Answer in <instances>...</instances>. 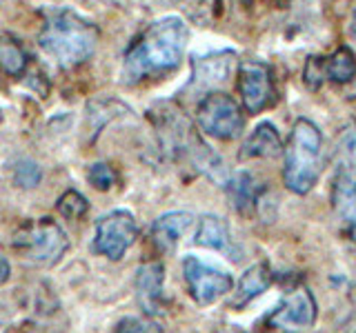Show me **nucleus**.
I'll use <instances>...</instances> for the list:
<instances>
[{
  "instance_id": "obj_1",
  "label": "nucleus",
  "mask_w": 356,
  "mask_h": 333,
  "mask_svg": "<svg viewBox=\"0 0 356 333\" xmlns=\"http://www.w3.org/2000/svg\"><path fill=\"white\" fill-rule=\"evenodd\" d=\"M189 42V27L181 16H165L143 29L127 47L120 78L125 85H138L147 78L165 76L183 62Z\"/></svg>"
},
{
  "instance_id": "obj_2",
  "label": "nucleus",
  "mask_w": 356,
  "mask_h": 333,
  "mask_svg": "<svg viewBox=\"0 0 356 333\" xmlns=\"http://www.w3.org/2000/svg\"><path fill=\"white\" fill-rule=\"evenodd\" d=\"M38 42L56 65L76 67L96 51L98 27L74 9H49L44 11V25Z\"/></svg>"
},
{
  "instance_id": "obj_3",
  "label": "nucleus",
  "mask_w": 356,
  "mask_h": 333,
  "mask_svg": "<svg viewBox=\"0 0 356 333\" xmlns=\"http://www.w3.org/2000/svg\"><path fill=\"white\" fill-rule=\"evenodd\" d=\"M285 166L283 182L292 194L305 196L318 182L323 169V133L318 125L307 118H298L289 131V140L283 149Z\"/></svg>"
},
{
  "instance_id": "obj_4",
  "label": "nucleus",
  "mask_w": 356,
  "mask_h": 333,
  "mask_svg": "<svg viewBox=\"0 0 356 333\" xmlns=\"http://www.w3.org/2000/svg\"><path fill=\"white\" fill-rule=\"evenodd\" d=\"M14 251L33 264L51 266L58 262L70 249V238H67L65 229L51 218H38L25 222L18 231L14 240H11Z\"/></svg>"
},
{
  "instance_id": "obj_5",
  "label": "nucleus",
  "mask_w": 356,
  "mask_h": 333,
  "mask_svg": "<svg viewBox=\"0 0 356 333\" xmlns=\"http://www.w3.org/2000/svg\"><path fill=\"white\" fill-rule=\"evenodd\" d=\"M196 122L207 136L234 140L243 133L245 118L238 103L222 92H209L196 107Z\"/></svg>"
},
{
  "instance_id": "obj_6",
  "label": "nucleus",
  "mask_w": 356,
  "mask_h": 333,
  "mask_svg": "<svg viewBox=\"0 0 356 333\" xmlns=\"http://www.w3.org/2000/svg\"><path fill=\"white\" fill-rule=\"evenodd\" d=\"M136 238L138 225L134 214L127 209H116L96 222L92 251L98 255H105L107 260H120Z\"/></svg>"
},
{
  "instance_id": "obj_7",
  "label": "nucleus",
  "mask_w": 356,
  "mask_h": 333,
  "mask_svg": "<svg viewBox=\"0 0 356 333\" xmlns=\"http://www.w3.org/2000/svg\"><path fill=\"white\" fill-rule=\"evenodd\" d=\"M183 278L189 296L200 307L214 305L216 300L225 298L234 289V278L227 271L196 258V255H187L183 260Z\"/></svg>"
},
{
  "instance_id": "obj_8",
  "label": "nucleus",
  "mask_w": 356,
  "mask_h": 333,
  "mask_svg": "<svg viewBox=\"0 0 356 333\" xmlns=\"http://www.w3.org/2000/svg\"><path fill=\"white\" fill-rule=\"evenodd\" d=\"M238 92L250 114H261L276 100V87L270 65L263 60H243L238 67Z\"/></svg>"
},
{
  "instance_id": "obj_9",
  "label": "nucleus",
  "mask_w": 356,
  "mask_h": 333,
  "mask_svg": "<svg viewBox=\"0 0 356 333\" xmlns=\"http://www.w3.org/2000/svg\"><path fill=\"white\" fill-rule=\"evenodd\" d=\"M318 316L316 300L307 287H296L283 296L276 309L267 316V325L281 331H300L314 327Z\"/></svg>"
},
{
  "instance_id": "obj_10",
  "label": "nucleus",
  "mask_w": 356,
  "mask_h": 333,
  "mask_svg": "<svg viewBox=\"0 0 356 333\" xmlns=\"http://www.w3.org/2000/svg\"><path fill=\"white\" fill-rule=\"evenodd\" d=\"M345 142H348V149H343L345 162H341L334 173L332 207L348 236L356 242V166L352 162V151H356V147L350 151V140L345 138Z\"/></svg>"
},
{
  "instance_id": "obj_11",
  "label": "nucleus",
  "mask_w": 356,
  "mask_h": 333,
  "mask_svg": "<svg viewBox=\"0 0 356 333\" xmlns=\"http://www.w3.org/2000/svg\"><path fill=\"white\" fill-rule=\"evenodd\" d=\"M303 76L309 89H318L325 78L337 85H345L356 76V53L343 44V47H339L327 58L312 56V58H307Z\"/></svg>"
},
{
  "instance_id": "obj_12",
  "label": "nucleus",
  "mask_w": 356,
  "mask_h": 333,
  "mask_svg": "<svg viewBox=\"0 0 356 333\" xmlns=\"http://www.w3.org/2000/svg\"><path fill=\"white\" fill-rule=\"evenodd\" d=\"M136 300L147 316L165 314V269L161 262L143 264L136 273Z\"/></svg>"
},
{
  "instance_id": "obj_13",
  "label": "nucleus",
  "mask_w": 356,
  "mask_h": 333,
  "mask_svg": "<svg viewBox=\"0 0 356 333\" xmlns=\"http://www.w3.org/2000/svg\"><path fill=\"white\" fill-rule=\"evenodd\" d=\"M194 242L198 244V247L225 253L227 258L234 260V262H238L243 258V249H241V244L234 240L229 225L222 218L214 216V214L200 216Z\"/></svg>"
},
{
  "instance_id": "obj_14",
  "label": "nucleus",
  "mask_w": 356,
  "mask_h": 333,
  "mask_svg": "<svg viewBox=\"0 0 356 333\" xmlns=\"http://www.w3.org/2000/svg\"><path fill=\"white\" fill-rule=\"evenodd\" d=\"M234 62H236V53L234 51H214L207 56H196L192 62V87L209 89L220 83H227Z\"/></svg>"
},
{
  "instance_id": "obj_15",
  "label": "nucleus",
  "mask_w": 356,
  "mask_h": 333,
  "mask_svg": "<svg viewBox=\"0 0 356 333\" xmlns=\"http://www.w3.org/2000/svg\"><path fill=\"white\" fill-rule=\"evenodd\" d=\"M222 189H225L232 207L236 209L241 216H250L252 211L259 207L261 196H263L261 180L248 169L229 173L225 185H222Z\"/></svg>"
},
{
  "instance_id": "obj_16",
  "label": "nucleus",
  "mask_w": 356,
  "mask_h": 333,
  "mask_svg": "<svg viewBox=\"0 0 356 333\" xmlns=\"http://www.w3.org/2000/svg\"><path fill=\"white\" fill-rule=\"evenodd\" d=\"M194 225V216L189 211H167L159 216L152 225V240L156 249L163 253H170L176 249V244Z\"/></svg>"
},
{
  "instance_id": "obj_17",
  "label": "nucleus",
  "mask_w": 356,
  "mask_h": 333,
  "mask_svg": "<svg viewBox=\"0 0 356 333\" xmlns=\"http://www.w3.org/2000/svg\"><path fill=\"white\" fill-rule=\"evenodd\" d=\"M283 142L278 136L276 127L272 122H261L248 138L243 140L238 158L241 160H263V158H276V155L283 153Z\"/></svg>"
},
{
  "instance_id": "obj_18",
  "label": "nucleus",
  "mask_w": 356,
  "mask_h": 333,
  "mask_svg": "<svg viewBox=\"0 0 356 333\" xmlns=\"http://www.w3.org/2000/svg\"><path fill=\"white\" fill-rule=\"evenodd\" d=\"M272 282H274V275H272L270 266H267V262H256V264H252L250 269L243 273L241 280H238L236 291H234V296L229 300V307L232 309L248 307L254 298L263 296L267 289L272 287Z\"/></svg>"
},
{
  "instance_id": "obj_19",
  "label": "nucleus",
  "mask_w": 356,
  "mask_h": 333,
  "mask_svg": "<svg viewBox=\"0 0 356 333\" xmlns=\"http://www.w3.org/2000/svg\"><path fill=\"white\" fill-rule=\"evenodd\" d=\"M27 62H29V56L16 38L0 36V67H3L5 74L18 78L25 74Z\"/></svg>"
},
{
  "instance_id": "obj_20",
  "label": "nucleus",
  "mask_w": 356,
  "mask_h": 333,
  "mask_svg": "<svg viewBox=\"0 0 356 333\" xmlns=\"http://www.w3.org/2000/svg\"><path fill=\"white\" fill-rule=\"evenodd\" d=\"M56 209H58V214L67 220H81L89 211V203L81 191L67 189V191L58 198V203H56Z\"/></svg>"
},
{
  "instance_id": "obj_21",
  "label": "nucleus",
  "mask_w": 356,
  "mask_h": 333,
  "mask_svg": "<svg viewBox=\"0 0 356 333\" xmlns=\"http://www.w3.org/2000/svg\"><path fill=\"white\" fill-rule=\"evenodd\" d=\"M87 180L94 189H98V191H109V189L118 182V173L111 164L96 162L87 169Z\"/></svg>"
},
{
  "instance_id": "obj_22",
  "label": "nucleus",
  "mask_w": 356,
  "mask_h": 333,
  "mask_svg": "<svg viewBox=\"0 0 356 333\" xmlns=\"http://www.w3.org/2000/svg\"><path fill=\"white\" fill-rule=\"evenodd\" d=\"M42 180V171L40 166L33 160H20L14 166V185L20 189H33L38 187Z\"/></svg>"
},
{
  "instance_id": "obj_23",
  "label": "nucleus",
  "mask_w": 356,
  "mask_h": 333,
  "mask_svg": "<svg viewBox=\"0 0 356 333\" xmlns=\"http://www.w3.org/2000/svg\"><path fill=\"white\" fill-rule=\"evenodd\" d=\"M114 333H163V327L152 316L145 318H122Z\"/></svg>"
},
{
  "instance_id": "obj_24",
  "label": "nucleus",
  "mask_w": 356,
  "mask_h": 333,
  "mask_svg": "<svg viewBox=\"0 0 356 333\" xmlns=\"http://www.w3.org/2000/svg\"><path fill=\"white\" fill-rule=\"evenodd\" d=\"M9 273H11V264L5 255H0V284L9 280Z\"/></svg>"
},
{
  "instance_id": "obj_25",
  "label": "nucleus",
  "mask_w": 356,
  "mask_h": 333,
  "mask_svg": "<svg viewBox=\"0 0 356 333\" xmlns=\"http://www.w3.org/2000/svg\"><path fill=\"white\" fill-rule=\"evenodd\" d=\"M220 333H238V331H220Z\"/></svg>"
},
{
  "instance_id": "obj_26",
  "label": "nucleus",
  "mask_w": 356,
  "mask_h": 333,
  "mask_svg": "<svg viewBox=\"0 0 356 333\" xmlns=\"http://www.w3.org/2000/svg\"><path fill=\"white\" fill-rule=\"evenodd\" d=\"M0 122H3V111H0Z\"/></svg>"
},
{
  "instance_id": "obj_27",
  "label": "nucleus",
  "mask_w": 356,
  "mask_h": 333,
  "mask_svg": "<svg viewBox=\"0 0 356 333\" xmlns=\"http://www.w3.org/2000/svg\"><path fill=\"white\" fill-rule=\"evenodd\" d=\"M354 333H356V331H354Z\"/></svg>"
}]
</instances>
